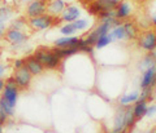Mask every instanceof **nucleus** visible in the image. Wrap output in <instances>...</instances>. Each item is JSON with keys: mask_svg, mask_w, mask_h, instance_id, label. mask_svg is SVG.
Wrapping results in <instances>:
<instances>
[{"mask_svg": "<svg viewBox=\"0 0 156 133\" xmlns=\"http://www.w3.org/2000/svg\"><path fill=\"white\" fill-rule=\"evenodd\" d=\"M147 106H148V101H144V100H138L136 102H134V105H133V112H134V116H135L136 121L140 120L142 118H144L146 110H147Z\"/></svg>", "mask_w": 156, "mask_h": 133, "instance_id": "16", "label": "nucleus"}, {"mask_svg": "<svg viewBox=\"0 0 156 133\" xmlns=\"http://www.w3.org/2000/svg\"><path fill=\"white\" fill-rule=\"evenodd\" d=\"M34 56L38 58L43 67L47 70H57L61 66L62 60L52 51V48H39L35 51Z\"/></svg>", "mask_w": 156, "mask_h": 133, "instance_id": "1", "label": "nucleus"}, {"mask_svg": "<svg viewBox=\"0 0 156 133\" xmlns=\"http://www.w3.org/2000/svg\"><path fill=\"white\" fill-rule=\"evenodd\" d=\"M65 7H66V3L64 0H51L47 4V13L57 18L65 9Z\"/></svg>", "mask_w": 156, "mask_h": 133, "instance_id": "13", "label": "nucleus"}, {"mask_svg": "<svg viewBox=\"0 0 156 133\" xmlns=\"http://www.w3.org/2000/svg\"><path fill=\"white\" fill-rule=\"evenodd\" d=\"M108 35H109V38H111L112 43H113V42H124V40H126V38H125V30H124V25H122V23H120V25H117V26L112 27Z\"/></svg>", "mask_w": 156, "mask_h": 133, "instance_id": "18", "label": "nucleus"}, {"mask_svg": "<svg viewBox=\"0 0 156 133\" xmlns=\"http://www.w3.org/2000/svg\"><path fill=\"white\" fill-rule=\"evenodd\" d=\"M21 3H29V2H31V0H20Z\"/></svg>", "mask_w": 156, "mask_h": 133, "instance_id": "36", "label": "nucleus"}, {"mask_svg": "<svg viewBox=\"0 0 156 133\" xmlns=\"http://www.w3.org/2000/svg\"><path fill=\"white\" fill-rule=\"evenodd\" d=\"M78 18H81V9L77 5H74V4H70V5H66L62 13L58 16V18H56L55 25L60 22H65V23L74 22Z\"/></svg>", "mask_w": 156, "mask_h": 133, "instance_id": "9", "label": "nucleus"}, {"mask_svg": "<svg viewBox=\"0 0 156 133\" xmlns=\"http://www.w3.org/2000/svg\"><path fill=\"white\" fill-rule=\"evenodd\" d=\"M139 95H140V93L138 91H134V92H130V93H124V95L120 97V100H119L120 106L126 107V106L133 105L134 102L138 101Z\"/></svg>", "mask_w": 156, "mask_h": 133, "instance_id": "17", "label": "nucleus"}, {"mask_svg": "<svg viewBox=\"0 0 156 133\" xmlns=\"http://www.w3.org/2000/svg\"><path fill=\"white\" fill-rule=\"evenodd\" d=\"M136 44L144 52H151L156 48V28L150 27L143 32H139L136 38Z\"/></svg>", "mask_w": 156, "mask_h": 133, "instance_id": "4", "label": "nucleus"}, {"mask_svg": "<svg viewBox=\"0 0 156 133\" xmlns=\"http://www.w3.org/2000/svg\"><path fill=\"white\" fill-rule=\"evenodd\" d=\"M139 87H140V89H143V88H152V89H155V87H156V65L142 71Z\"/></svg>", "mask_w": 156, "mask_h": 133, "instance_id": "10", "label": "nucleus"}, {"mask_svg": "<svg viewBox=\"0 0 156 133\" xmlns=\"http://www.w3.org/2000/svg\"><path fill=\"white\" fill-rule=\"evenodd\" d=\"M136 2L135 0H121L115 8L116 18L120 19L121 22L129 21V18L134 16V13L136 12Z\"/></svg>", "mask_w": 156, "mask_h": 133, "instance_id": "2", "label": "nucleus"}, {"mask_svg": "<svg viewBox=\"0 0 156 133\" xmlns=\"http://www.w3.org/2000/svg\"><path fill=\"white\" fill-rule=\"evenodd\" d=\"M124 30H125V38L126 40H136V38L139 35V28L136 27L135 22L133 21H125L122 22Z\"/></svg>", "mask_w": 156, "mask_h": 133, "instance_id": "15", "label": "nucleus"}, {"mask_svg": "<svg viewBox=\"0 0 156 133\" xmlns=\"http://www.w3.org/2000/svg\"><path fill=\"white\" fill-rule=\"evenodd\" d=\"M4 38H5V40L9 44H11V45L18 47V45H22V44H25L27 42L29 35L23 30H18V28L8 27Z\"/></svg>", "mask_w": 156, "mask_h": 133, "instance_id": "7", "label": "nucleus"}, {"mask_svg": "<svg viewBox=\"0 0 156 133\" xmlns=\"http://www.w3.org/2000/svg\"><path fill=\"white\" fill-rule=\"evenodd\" d=\"M4 87H5V79L0 78V93H2V92H3V89H4Z\"/></svg>", "mask_w": 156, "mask_h": 133, "instance_id": "33", "label": "nucleus"}, {"mask_svg": "<svg viewBox=\"0 0 156 133\" xmlns=\"http://www.w3.org/2000/svg\"><path fill=\"white\" fill-rule=\"evenodd\" d=\"M55 22H56V17H53L48 13L27 19V25L30 26V28H33L34 31L47 30V28L52 27L53 25H55Z\"/></svg>", "mask_w": 156, "mask_h": 133, "instance_id": "5", "label": "nucleus"}, {"mask_svg": "<svg viewBox=\"0 0 156 133\" xmlns=\"http://www.w3.org/2000/svg\"><path fill=\"white\" fill-rule=\"evenodd\" d=\"M155 98H156V91H155Z\"/></svg>", "mask_w": 156, "mask_h": 133, "instance_id": "37", "label": "nucleus"}, {"mask_svg": "<svg viewBox=\"0 0 156 133\" xmlns=\"http://www.w3.org/2000/svg\"><path fill=\"white\" fill-rule=\"evenodd\" d=\"M8 74H9V66L7 65V63H4V62H2V61H0V78H8L9 75H8Z\"/></svg>", "mask_w": 156, "mask_h": 133, "instance_id": "28", "label": "nucleus"}, {"mask_svg": "<svg viewBox=\"0 0 156 133\" xmlns=\"http://www.w3.org/2000/svg\"><path fill=\"white\" fill-rule=\"evenodd\" d=\"M155 65H156V60L152 56H151V53L148 52L147 55H146L142 60H140L138 67H139L140 71H144V70H147V68H150L151 66H155Z\"/></svg>", "mask_w": 156, "mask_h": 133, "instance_id": "21", "label": "nucleus"}, {"mask_svg": "<svg viewBox=\"0 0 156 133\" xmlns=\"http://www.w3.org/2000/svg\"><path fill=\"white\" fill-rule=\"evenodd\" d=\"M13 9L9 7V5H2L0 7V19H3V21H9V19L12 18V16H13Z\"/></svg>", "mask_w": 156, "mask_h": 133, "instance_id": "22", "label": "nucleus"}, {"mask_svg": "<svg viewBox=\"0 0 156 133\" xmlns=\"http://www.w3.org/2000/svg\"><path fill=\"white\" fill-rule=\"evenodd\" d=\"M27 25L26 19L25 18H14L13 21L11 22V26L12 28H18V30H23V27H25Z\"/></svg>", "mask_w": 156, "mask_h": 133, "instance_id": "27", "label": "nucleus"}, {"mask_svg": "<svg viewBox=\"0 0 156 133\" xmlns=\"http://www.w3.org/2000/svg\"><path fill=\"white\" fill-rule=\"evenodd\" d=\"M108 133H126V131H117V129H113V131H111Z\"/></svg>", "mask_w": 156, "mask_h": 133, "instance_id": "34", "label": "nucleus"}, {"mask_svg": "<svg viewBox=\"0 0 156 133\" xmlns=\"http://www.w3.org/2000/svg\"><path fill=\"white\" fill-rule=\"evenodd\" d=\"M25 65L29 68V71L31 72L33 76H39V75H42L43 74V71H44L43 65L39 62V60L34 55H30V56L25 57Z\"/></svg>", "mask_w": 156, "mask_h": 133, "instance_id": "12", "label": "nucleus"}, {"mask_svg": "<svg viewBox=\"0 0 156 133\" xmlns=\"http://www.w3.org/2000/svg\"><path fill=\"white\" fill-rule=\"evenodd\" d=\"M12 78L14 79V81H16L17 87L20 88V91L27 89V88L31 85V81H33V75H31V72L29 71L26 65H23L22 67L17 68V70H13Z\"/></svg>", "mask_w": 156, "mask_h": 133, "instance_id": "6", "label": "nucleus"}, {"mask_svg": "<svg viewBox=\"0 0 156 133\" xmlns=\"http://www.w3.org/2000/svg\"><path fill=\"white\" fill-rule=\"evenodd\" d=\"M78 40L80 38L78 36H62V38H58L53 42V47L56 48H70V47H77L78 45Z\"/></svg>", "mask_w": 156, "mask_h": 133, "instance_id": "14", "label": "nucleus"}, {"mask_svg": "<svg viewBox=\"0 0 156 133\" xmlns=\"http://www.w3.org/2000/svg\"><path fill=\"white\" fill-rule=\"evenodd\" d=\"M73 25H74L77 31H85V30L89 28L90 22H89V19H86V18H78L73 22Z\"/></svg>", "mask_w": 156, "mask_h": 133, "instance_id": "24", "label": "nucleus"}, {"mask_svg": "<svg viewBox=\"0 0 156 133\" xmlns=\"http://www.w3.org/2000/svg\"><path fill=\"white\" fill-rule=\"evenodd\" d=\"M47 13V0H31L25 8V16L27 18H34Z\"/></svg>", "mask_w": 156, "mask_h": 133, "instance_id": "8", "label": "nucleus"}, {"mask_svg": "<svg viewBox=\"0 0 156 133\" xmlns=\"http://www.w3.org/2000/svg\"><path fill=\"white\" fill-rule=\"evenodd\" d=\"M117 2H121V0H117Z\"/></svg>", "mask_w": 156, "mask_h": 133, "instance_id": "38", "label": "nucleus"}, {"mask_svg": "<svg viewBox=\"0 0 156 133\" xmlns=\"http://www.w3.org/2000/svg\"><path fill=\"white\" fill-rule=\"evenodd\" d=\"M0 111H3V112H5V114L11 118L14 115V107H12L9 103L4 100V98L0 97Z\"/></svg>", "mask_w": 156, "mask_h": 133, "instance_id": "23", "label": "nucleus"}, {"mask_svg": "<svg viewBox=\"0 0 156 133\" xmlns=\"http://www.w3.org/2000/svg\"><path fill=\"white\" fill-rule=\"evenodd\" d=\"M8 119H9V116L5 114V112H3V111H0V123L4 125L5 123L8 121Z\"/></svg>", "mask_w": 156, "mask_h": 133, "instance_id": "32", "label": "nucleus"}, {"mask_svg": "<svg viewBox=\"0 0 156 133\" xmlns=\"http://www.w3.org/2000/svg\"><path fill=\"white\" fill-rule=\"evenodd\" d=\"M60 32L64 36H72V35H74V34L77 32V30H76V27H74V25H73V22H69V23H65L64 26H61Z\"/></svg>", "mask_w": 156, "mask_h": 133, "instance_id": "25", "label": "nucleus"}, {"mask_svg": "<svg viewBox=\"0 0 156 133\" xmlns=\"http://www.w3.org/2000/svg\"><path fill=\"white\" fill-rule=\"evenodd\" d=\"M0 133H4V125L0 123Z\"/></svg>", "mask_w": 156, "mask_h": 133, "instance_id": "35", "label": "nucleus"}, {"mask_svg": "<svg viewBox=\"0 0 156 133\" xmlns=\"http://www.w3.org/2000/svg\"><path fill=\"white\" fill-rule=\"evenodd\" d=\"M23 65H25V58H16L12 63V67H13V70H17V68L22 67Z\"/></svg>", "mask_w": 156, "mask_h": 133, "instance_id": "30", "label": "nucleus"}, {"mask_svg": "<svg viewBox=\"0 0 156 133\" xmlns=\"http://www.w3.org/2000/svg\"><path fill=\"white\" fill-rule=\"evenodd\" d=\"M5 31H7V22L0 19V39L5 35Z\"/></svg>", "mask_w": 156, "mask_h": 133, "instance_id": "31", "label": "nucleus"}, {"mask_svg": "<svg viewBox=\"0 0 156 133\" xmlns=\"http://www.w3.org/2000/svg\"><path fill=\"white\" fill-rule=\"evenodd\" d=\"M144 18L147 19L150 27L156 28V0H146Z\"/></svg>", "mask_w": 156, "mask_h": 133, "instance_id": "11", "label": "nucleus"}, {"mask_svg": "<svg viewBox=\"0 0 156 133\" xmlns=\"http://www.w3.org/2000/svg\"><path fill=\"white\" fill-rule=\"evenodd\" d=\"M154 115H156V105L155 103H152V105L147 106V110H146V115L147 118H152Z\"/></svg>", "mask_w": 156, "mask_h": 133, "instance_id": "29", "label": "nucleus"}, {"mask_svg": "<svg viewBox=\"0 0 156 133\" xmlns=\"http://www.w3.org/2000/svg\"><path fill=\"white\" fill-rule=\"evenodd\" d=\"M111 43H112V40H111L109 35H108V34H107V35H104V36H100L99 39H98V42L95 43L94 48H96V49H103V48H105L107 45H109Z\"/></svg>", "mask_w": 156, "mask_h": 133, "instance_id": "26", "label": "nucleus"}, {"mask_svg": "<svg viewBox=\"0 0 156 133\" xmlns=\"http://www.w3.org/2000/svg\"><path fill=\"white\" fill-rule=\"evenodd\" d=\"M112 27L113 26H112L111 23H108V22H99L96 25V27L91 32L96 36V39H99L100 36H104V35H107V34H109Z\"/></svg>", "mask_w": 156, "mask_h": 133, "instance_id": "20", "label": "nucleus"}, {"mask_svg": "<svg viewBox=\"0 0 156 133\" xmlns=\"http://www.w3.org/2000/svg\"><path fill=\"white\" fill-rule=\"evenodd\" d=\"M0 97L4 98L9 105L16 109V105H17V101H18V97H20V88L17 87L12 75L5 79V87H4Z\"/></svg>", "mask_w": 156, "mask_h": 133, "instance_id": "3", "label": "nucleus"}, {"mask_svg": "<svg viewBox=\"0 0 156 133\" xmlns=\"http://www.w3.org/2000/svg\"><path fill=\"white\" fill-rule=\"evenodd\" d=\"M52 51L56 53V55L58 56L62 60V58H68V57H72L77 55L78 52V48L77 47H70V48H56V47H52Z\"/></svg>", "mask_w": 156, "mask_h": 133, "instance_id": "19", "label": "nucleus"}]
</instances>
